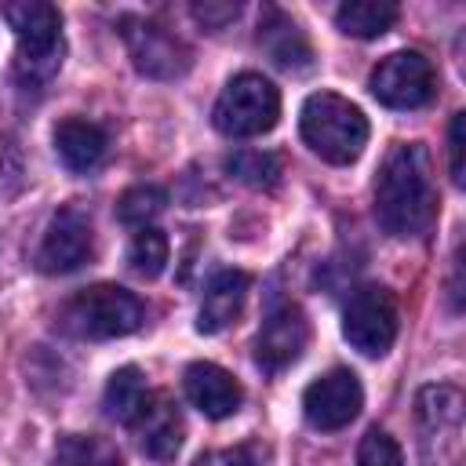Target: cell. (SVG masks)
Wrapping results in <instances>:
<instances>
[{
  "instance_id": "cell-1",
  "label": "cell",
  "mask_w": 466,
  "mask_h": 466,
  "mask_svg": "<svg viewBox=\"0 0 466 466\" xmlns=\"http://www.w3.org/2000/svg\"><path fill=\"white\" fill-rule=\"evenodd\" d=\"M437 215L430 153L419 142H397L375 178V218L390 237H422Z\"/></svg>"
},
{
  "instance_id": "cell-2",
  "label": "cell",
  "mask_w": 466,
  "mask_h": 466,
  "mask_svg": "<svg viewBox=\"0 0 466 466\" xmlns=\"http://www.w3.org/2000/svg\"><path fill=\"white\" fill-rule=\"evenodd\" d=\"M7 25L15 29V76L22 87H44L62 66V15L55 4H11Z\"/></svg>"
},
{
  "instance_id": "cell-3",
  "label": "cell",
  "mask_w": 466,
  "mask_h": 466,
  "mask_svg": "<svg viewBox=\"0 0 466 466\" xmlns=\"http://www.w3.org/2000/svg\"><path fill=\"white\" fill-rule=\"evenodd\" d=\"M299 127L306 146L328 164H353L368 146V116L335 91H317L302 102Z\"/></svg>"
},
{
  "instance_id": "cell-4",
  "label": "cell",
  "mask_w": 466,
  "mask_h": 466,
  "mask_svg": "<svg viewBox=\"0 0 466 466\" xmlns=\"http://www.w3.org/2000/svg\"><path fill=\"white\" fill-rule=\"evenodd\" d=\"M146 320L142 299L120 284H95L76 291L62 313H58V328L73 339H87V342H102V339H120L138 331Z\"/></svg>"
},
{
  "instance_id": "cell-5",
  "label": "cell",
  "mask_w": 466,
  "mask_h": 466,
  "mask_svg": "<svg viewBox=\"0 0 466 466\" xmlns=\"http://www.w3.org/2000/svg\"><path fill=\"white\" fill-rule=\"evenodd\" d=\"M280 116V91L258 76V73H240L233 76L218 102H215V127L229 138H255V135H266Z\"/></svg>"
},
{
  "instance_id": "cell-6",
  "label": "cell",
  "mask_w": 466,
  "mask_h": 466,
  "mask_svg": "<svg viewBox=\"0 0 466 466\" xmlns=\"http://www.w3.org/2000/svg\"><path fill=\"white\" fill-rule=\"evenodd\" d=\"M342 335L364 357H382L397 339V302L386 288L364 284L342 309Z\"/></svg>"
},
{
  "instance_id": "cell-7",
  "label": "cell",
  "mask_w": 466,
  "mask_h": 466,
  "mask_svg": "<svg viewBox=\"0 0 466 466\" xmlns=\"http://www.w3.org/2000/svg\"><path fill=\"white\" fill-rule=\"evenodd\" d=\"M371 95L390 109H419L437 91V73L426 55L419 51H393L386 55L368 80Z\"/></svg>"
},
{
  "instance_id": "cell-8",
  "label": "cell",
  "mask_w": 466,
  "mask_h": 466,
  "mask_svg": "<svg viewBox=\"0 0 466 466\" xmlns=\"http://www.w3.org/2000/svg\"><path fill=\"white\" fill-rule=\"evenodd\" d=\"M124 44L131 51V62L142 76L153 80H175L189 69V47L167 33L157 22H142V18H124Z\"/></svg>"
},
{
  "instance_id": "cell-9",
  "label": "cell",
  "mask_w": 466,
  "mask_h": 466,
  "mask_svg": "<svg viewBox=\"0 0 466 466\" xmlns=\"http://www.w3.org/2000/svg\"><path fill=\"white\" fill-rule=\"evenodd\" d=\"M364 404L360 379L350 368H331L328 375L313 379L302 393V415L313 430H342L357 419Z\"/></svg>"
},
{
  "instance_id": "cell-10",
  "label": "cell",
  "mask_w": 466,
  "mask_h": 466,
  "mask_svg": "<svg viewBox=\"0 0 466 466\" xmlns=\"http://www.w3.org/2000/svg\"><path fill=\"white\" fill-rule=\"evenodd\" d=\"M91 255V215L76 204H66L44 229L36 248V266L44 273H69Z\"/></svg>"
},
{
  "instance_id": "cell-11",
  "label": "cell",
  "mask_w": 466,
  "mask_h": 466,
  "mask_svg": "<svg viewBox=\"0 0 466 466\" xmlns=\"http://www.w3.org/2000/svg\"><path fill=\"white\" fill-rule=\"evenodd\" d=\"M306 339H309V324H306L302 309L299 306H277L262 320V328L255 335V360H258V368L269 371V375L284 371L288 364H295L302 357Z\"/></svg>"
},
{
  "instance_id": "cell-12",
  "label": "cell",
  "mask_w": 466,
  "mask_h": 466,
  "mask_svg": "<svg viewBox=\"0 0 466 466\" xmlns=\"http://www.w3.org/2000/svg\"><path fill=\"white\" fill-rule=\"evenodd\" d=\"M419 430H422V455H430V448L437 444V455L430 459V466H437L444 451L455 455L459 430H462V393L455 386L419 390Z\"/></svg>"
},
{
  "instance_id": "cell-13",
  "label": "cell",
  "mask_w": 466,
  "mask_h": 466,
  "mask_svg": "<svg viewBox=\"0 0 466 466\" xmlns=\"http://www.w3.org/2000/svg\"><path fill=\"white\" fill-rule=\"evenodd\" d=\"M142 444L146 455L153 459H171L182 444V415H178V404L167 397V393H146L138 415L127 422Z\"/></svg>"
},
{
  "instance_id": "cell-14",
  "label": "cell",
  "mask_w": 466,
  "mask_h": 466,
  "mask_svg": "<svg viewBox=\"0 0 466 466\" xmlns=\"http://www.w3.org/2000/svg\"><path fill=\"white\" fill-rule=\"evenodd\" d=\"M182 386H186L189 404H193L197 411H204L208 419H229V415L240 408V400H244L240 382H237L226 368H218V364H211V360L189 364Z\"/></svg>"
},
{
  "instance_id": "cell-15",
  "label": "cell",
  "mask_w": 466,
  "mask_h": 466,
  "mask_svg": "<svg viewBox=\"0 0 466 466\" xmlns=\"http://www.w3.org/2000/svg\"><path fill=\"white\" fill-rule=\"evenodd\" d=\"M258 44L266 47V55L288 69V73H306L313 66V47L306 40V33L280 11V7H266L262 25H258Z\"/></svg>"
},
{
  "instance_id": "cell-16",
  "label": "cell",
  "mask_w": 466,
  "mask_h": 466,
  "mask_svg": "<svg viewBox=\"0 0 466 466\" xmlns=\"http://www.w3.org/2000/svg\"><path fill=\"white\" fill-rule=\"evenodd\" d=\"M248 273L240 269H226V273H215L208 291H204V302H200V313H197V331L204 335H215L222 328H229L240 309H244V299H248Z\"/></svg>"
},
{
  "instance_id": "cell-17",
  "label": "cell",
  "mask_w": 466,
  "mask_h": 466,
  "mask_svg": "<svg viewBox=\"0 0 466 466\" xmlns=\"http://www.w3.org/2000/svg\"><path fill=\"white\" fill-rule=\"evenodd\" d=\"M106 149H109V138L98 124L91 120H80V116H69L55 127V153L62 157V164L69 171H91L106 160Z\"/></svg>"
},
{
  "instance_id": "cell-18",
  "label": "cell",
  "mask_w": 466,
  "mask_h": 466,
  "mask_svg": "<svg viewBox=\"0 0 466 466\" xmlns=\"http://www.w3.org/2000/svg\"><path fill=\"white\" fill-rule=\"evenodd\" d=\"M397 4L390 0H350L335 11V25L346 33V36H360V40H371V36H382L393 22H397Z\"/></svg>"
},
{
  "instance_id": "cell-19",
  "label": "cell",
  "mask_w": 466,
  "mask_h": 466,
  "mask_svg": "<svg viewBox=\"0 0 466 466\" xmlns=\"http://www.w3.org/2000/svg\"><path fill=\"white\" fill-rule=\"evenodd\" d=\"M51 466H124L120 451L113 441L95 437V433H66L55 444Z\"/></svg>"
},
{
  "instance_id": "cell-20",
  "label": "cell",
  "mask_w": 466,
  "mask_h": 466,
  "mask_svg": "<svg viewBox=\"0 0 466 466\" xmlns=\"http://www.w3.org/2000/svg\"><path fill=\"white\" fill-rule=\"evenodd\" d=\"M146 393H149V390H146L142 371H138L135 364L116 368V371L109 375V382H106V411H109V419H116V422L127 426V422L138 415Z\"/></svg>"
},
{
  "instance_id": "cell-21",
  "label": "cell",
  "mask_w": 466,
  "mask_h": 466,
  "mask_svg": "<svg viewBox=\"0 0 466 466\" xmlns=\"http://www.w3.org/2000/svg\"><path fill=\"white\" fill-rule=\"evenodd\" d=\"M164 204H167V193H164L160 186H153V182H138V186H131V189L116 200V218H120L124 226L146 229V226L164 211Z\"/></svg>"
},
{
  "instance_id": "cell-22",
  "label": "cell",
  "mask_w": 466,
  "mask_h": 466,
  "mask_svg": "<svg viewBox=\"0 0 466 466\" xmlns=\"http://www.w3.org/2000/svg\"><path fill=\"white\" fill-rule=\"evenodd\" d=\"M127 262H131V269L138 277H149V280L160 277L164 266H167V237L160 229H153V226L138 229L131 248H127Z\"/></svg>"
},
{
  "instance_id": "cell-23",
  "label": "cell",
  "mask_w": 466,
  "mask_h": 466,
  "mask_svg": "<svg viewBox=\"0 0 466 466\" xmlns=\"http://www.w3.org/2000/svg\"><path fill=\"white\" fill-rule=\"evenodd\" d=\"M229 171L255 189H269L280 178V160L273 153H258V149H240L229 157Z\"/></svg>"
},
{
  "instance_id": "cell-24",
  "label": "cell",
  "mask_w": 466,
  "mask_h": 466,
  "mask_svg": "<svg viewBox=\"0 0 466 466\" xmlns=\"http://www.w3.org/2000/svg\"><path fill=\"white\" fill-rule=\"evenodd\" d=\"M357 466H404L400 444L386 430H368L357 448Z\"/></svg>"
},
{
  "instance_id": "cell-25",
  "label": "cell",
  "mask_w": 466,
  "mask_h": 466,
  "mask_svg": "<svg viewBox=\"0 0 466 466\" xmlns=\"http://www.w3.org/2000/svg\"><path fill=\"white\" fill-rule=\"evenodd\" d=\"M462 127H466V116L462 113H455L451 116V127H448V164H451V182L455 186H462V149H466V142H462Z\"/></svg>"
},
{
  "instance_id": "cell-26",
  "label": "cell",
  "mask_w": 466,
  "mask_h": 466,
  "mask_svg": "<svg viewBox=\"0 0 466 466\" xmlns=\"http://www.w3.org/2000/svg\"><path fill=\"white\" fill-rule=\"evenodd\" d=\"M240 15V4H193V18L204 29H222L226 22H233Z\"/></svg>"
},
{
  "instance_id": "cell-27",
  "label": "cell",
  "mask_w": 466,
  "mask_h": 466,
  "mask_svg": "<svg viewBox=\"0 0 466 466\" xmlns=\"http://www.w3.org/2000/svg\"><path fill=\"white\" fill-rule=\"evenodd\" d=\"M200 466H262V455L255 444H240V448H226L211 459H200Z\"/></svg>"
}]
</instances>
